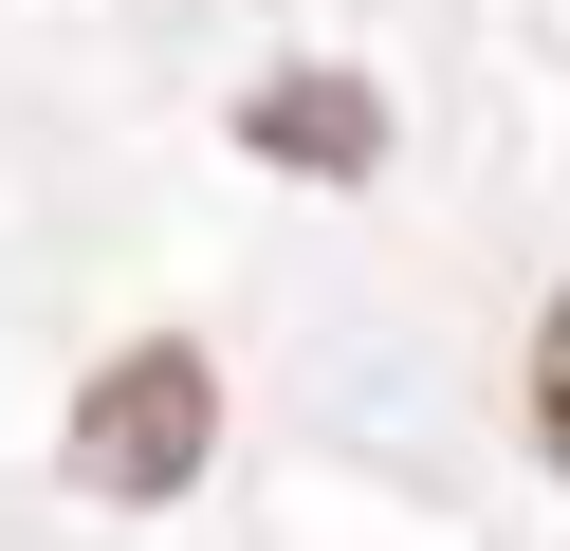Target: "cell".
Wrapping results in <instances>:
<instances>
[{
  "mask_svg": "<svg viewBox=\"0 0 570 551\" xmlns=\"http://www.w3.org/2000/svg\"><path fill=\"white\" fill-rule=\"evenodd\" d=\"M239 147L295 166V184H368L386 166V92L368 73H258V92H239Z\"/></svg>",
  "mask_w": 570,
  "mask_h": 551,
  "instance_id": "7a4b0ae2",
  "label": "cell"
},
{
  "mask_svg": "<svg viewBox=\"0 0 570 551\" xmlns=\"http://www.w3.org/2000/svg\"><path fill=\"white\" fill-rule=\"evenodd\" d=\"M56 460H75V496H111V514H166L203 460H222V367H203L185 331L111 350V367L75 386V441H56Z\"/></svg>",
  "mask_w": 570,
  "mask_h": 551,
  "instance_id": "6da1fadb",
  "label": "cell"
},
{
  "mask_svg": "<svg viewBox=\"0 0 570 551\" xmlns=\"http://www.w3.org/2000/svg\"><path fill=\"white\" fill-rule=\"evenodd\" d=\"M533 441H552V460H570V294H552V313H533Z\"/></svg>",
  "mask_w": 570,
  "mask_h": 551,
  "instance_id": "3957f363",
  "label": "cell"
}]
</instances>
